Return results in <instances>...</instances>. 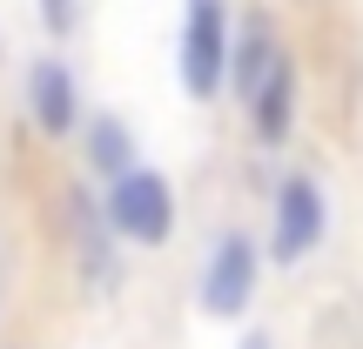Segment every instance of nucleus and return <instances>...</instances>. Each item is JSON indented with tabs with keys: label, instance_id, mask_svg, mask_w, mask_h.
<instances>
[{
	"label": "nucleus",
	"instance_id": "1",
	"mask_svg": "<svg viewBox=\"0 0 363 349\" xmlns=\"http://www.w3.org/2000/svg\"><path fill=\"white\" fill-rule=\"evenodd\" d=\"M101 215H108V229H115L121 242H135V248H162V242L175 235V188H169V175H155V168H128V175H115V181H108Z\"/></svg>",
	"mask_w": 363,
	"mask_h": 349
},
{
	"label": "nucleus",
	"instance_id": "2",
	"mask_svg": "<svg viewBox=\"0 0 363 349\" xmlns=\"http://www.w3.org/2000/svg\"><path fill=\"white\" fill-rule=\"evenodd\" d=\"M229 81V0H189L182 27V88L195 101H216Z\"/></svg>",
	"mask_w": 363,
	"mask_h": 349
},
{
	"label": "nucleus",
	"instance_id": "3",
	"mask_svg": "<svg viewBox=\"0 0 363 349\" xmlns=\"http://www.w3.org/2000/svg\"><path fill=\"white\" fill-rule=\"evenodd\" d=\"M256 242H249L242 229H222L216 248H208L202 262V316H216V323H235V316L249 309V296H256Z\"/></svg>",
	"mask_w": 363,
	"mask_h": 349
},
{
	"label": "nucleus",
	"instance_id": "4",
	"mask_svg": "<svg viewBox=\"0 0 363 349\" xmlns=\"http://www.w3.org/2000/svg\"><path fill=\"white\" fill-rule=\"evenodd\" d=\"M330 235V202H323V188H316L310 175H289L283 188H276V215H269V256L283 262H303V256H316V242Z\"/></svg>",
	"mask_w": 363,
	"mask_h": 349
},
{
	"label": "nucleus",
	"instance_id": "5",
	"mask_svg": "<svg viewBox=\"0 0 363 349\" xmlns=\"http://www.w3.org/2000/svg\"><path fill=\"white\" fill-rule=\"evenodd\" d=\"M27 108H34V128L40 135H74L81 128V94H74V67L54 61V54H40L34 67H27Z\"/></svg>",
	"mask_w": 363,
	"mask_h": 349
},
{
	"label": "nucleus",
	"instance_id": "6",
	"mask_svg": "<svg viewBox=\"0 0 363 349\" xmlns=\"http://www.w3.org/2000/svg\"><path fill=\"white\" fill-rule=\"evenodd\" d=\"M67 215H74V248H81V275H88L94 289H115L121 282V262H115V248H108V215H94L88 208V195H67Z\"/></svg>",
	"mask_w": 363,
	"mask_h": 349
},
{
	"label": "nucleus",
	"instance_id": "7",
	"mask_svg": "<svg viewBox=\"0 0 363 349\" xmlns=\"http://www.w3.org/2000/svg\"><path fill=\"white\" fill-rule=\"evenodd\" d=\"M283 67V54H276V40H269V27L262 21H249L242 27V40H229V88L242 94V101H256L262 94V81Z\"/></svg>",
	"mask_w": 363,
	"mask_h": 349
},
{
	"label": "nucleus",
	"instance_id": "8",
	"mask_svg": "<svg viewBox=\"0 0 363 349\" xmlns=\"http://www.w3.org/2000/svg\"><path fill=\"white\" fill-rule=\"evenodd\" d=\"M249 108H256V135H262V142H283V135H289V121H296V74H289V61L262 81V94Z\"/></svg>",
	"mask_w": 363,
	"mask_h": 349
},
{
	"label": "nucleus",
	"instance_id": "9",
	"mask_svg": "<svg viewBox=\"0 0 363 349\" xmlns=\"http://www.w3.org/2000/svg\"><path fill=\"white\" fill-rule=\"evenodd\" d=\"M88 161H94V175H101V181H115V175L142 168V161H135V135L121 128L115 115H101V121L88 128Z\"/></svg>",
	"mask_w": 363,
	"mask_h": 349
},
{
	"label": "nucleus",
	"instance_id": "10",
	"mask_svg": "<svg viewBox=\"0 0 363 349\" xmlns=\"http://www.w3.org/2000/svg\"><path fill=\"white\" fill-rule=\"evenodd\" d=\"M40 27H48V34H74L81 27V0H40Z\"/></svg>",
	"mask_w": 363,
	"mask_h": 349
},
{
	"label": "nucleus",
	"instance_id": "11",
	"mask_svg": "<svg viewBox=\"0 0 363 349\" xmlns=\"http://www.w3.org/2000/svg\"><path fill=\"white\" fill-rule=\"evenodd\" d=\"M235 349H276V343H269V336H262V329H249V336H242V343H235Z\"/></svg>",
	"mask_w": 363,
	"mask_h": 349
},
{
	"label": "nucleus",
	"instance_id": "12",
	"mask_svg": "<svg viewBox=\"0 0 363 349\" xmlns=\"http://www.w3.org/2000/svg\"><path fill=\"white\" fill-rule=\"evenodd\" d=\"M0 289H7V269H0Z\"/></svg>",
	"mask_w": 363,
	"mask_h": 349
}]
</instances>
